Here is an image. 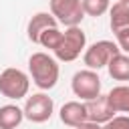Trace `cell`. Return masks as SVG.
I'll use <instances>...</instances> for the list:
<instances>
[{
  "mask_svg": "<svg viewBox=\"0 0 129 129\" xmlns=\"http://www.w3.org/2000/svg\"><path fill=\"white\" fill-rule=\"evenodd\" d=\"M107 101L115 113H129V87L119 85L107 93Z\"/></svg>",
  "mask_w": 129,
  "mask_h": 129,
  "instance_id": "obj_12",
  "label": "cell"
},
{
  "mask_svg": "<svg viewBox=\"0 0 129 129\" xmlns=\"http://www.w3.org/2000/svg\"><path fill=\"white\" fill-rule=\"evenodd\" d=\"M119 2H123V4H127V6H129V0H119Z\"/></svg>",
  "mask_w": 129,
  "mask_h": 129,
  "instance_id": "obj_20",
  "label": "cell"
},
{
  "mask_svg": "<svg viewBox=\"0 0 129 129\" xmlns=\"http://www.w3.org/2000/svg\"><path fill=\"white\" fill-rule=\"evenodd\" d=\"M60 121L69 127H79L81 123L87 121V109H85V103L81 101H69L60 107Z\"/></svg>",
  "mask_w": 129,
  "mask_h": 129,
  "instance_id": "obj_9",
  "label": "cell"
},
{
  "mask_svg": "<svg viewBox=\"0 0 129 129\" xmlns=\"http://www.w3.org/2000/svg\"><path fill=\"white\" fill-rule=\"evenodd\" d=\"M103 129H129V115H115L103 125Z\"/></svg>",
  "mask_w": 129,
  "mask_h": 129,
  "instance_id": "obj_17",
  "label": "cell"
},
{
  "mask_svg": "<svg viewBox=\"0 0 129 129\" xmlns=\"http://www.w3.org/2000/svg\"><path fill=\"white\" fill-rule=\"evenodd\" d=\"M60 38H62V32L58 30V26H52V28H46V30L38 36V44H42V46L48 48V50H54V48L60 44Z\"/></svg>",
  "mask_w": 129,
  "mask_h": 129,
  "instance_id": "obj_16",
  "label": "cell"
},
{
  "mask_svg": "<svg viewBox=\"0 0 129 129\" xmlns=\"http://www.w3.org/2000/svg\"><path fill=\"white\" fill-rule=\"evenodd\" d=\"M24 119V113L18 105H2L0 107V129H16Z\"/></svg>",
  "mask_w": 129,
  "mask_h": 129,
  "instance_id": "obj_13",
  "label": "cell"
},
{
  "mask_svg": "<svg viewBox=\"0 0 129 129\" xmlns=\"http://www.w3.org/2000/svg\"><path fill=\"white\" fill-rule=\"evenodd\" d=\"M52 111H54V103L44 93H36L32 97H28L26 103H24V109H22L24 117L28 121H32V123H44V121H48L52 117Z\"/></svg>",
  "mask_w": 129,
  "mask_h": 129,
  "instance_id": "obj_7",
  "label": "cell"
},
{
  "mask_svg": "<svg viewBox=\"0 0 129 129\" xmlns=\"http://www.w3.org/2000/svg\"><path fill=\"white\" fill-rule=\"evenodd\" d=\"M50 14L56 22L69 26H79L85 18L81 0H50Z\"/></svg>",
  "mask_w": 129,
  "mask_h": 129,
  "instance_id": "obj_6",
  "label": "cell"
},
{
  "mask_svg": "<svg viewBox=\"0 0 129 129\" xmlns=\"http://www.w3.org/2000/svg\"><path fill=\"white\" fill-rule=\"evenodd\" d=\"M56 24H58V22L54 20L52 14H48V12H36V14L28 20V26H26L28 38H30L34 44H38V36H40L46 28H52V26H56Z\"/></svg>",
  "mask_w": 129,
  "mask_h": 129,
  "instance_id": "obj_10",
  "label": "cell"
},
{
  "mask_svg": "<svg viewBox=\"0 0 129 129\" xmlns=\"http://www.w3.org/2000/svg\"><path fill=\"white\" fill-rule=\"evenodd\" d=\"M28 87H30V79L24 71L10 67V69H4L0 73V93L6 99L18 101V99L26 97Z\"/></svg>",
  "mask_w": 129,
  "mask_h": 129,
  "instance_id": "obj_3",
  "label": "cell"
},
{
  "mask_svg": "<svg viewBox=\"0 0 129 129\" xmlns=\"http://www.w3.org/2000/svg\"><path fill=\"white\" fill-rule=\"evenodd\" d=\"M71 87H73V93L77 97H81L83 101H91L101 95V79H99L97 71H91V69L77 71L73 75Z\"/></svg>",
  "mask_w": 129,
  "mask_h": 129,
  "instance_id": "obj_5",
  "label": "cell"
},
{
  "mask_svg": "<svg viewBox=\"0 0 129 129\" xmlns=\"http://www.w3.org/2000/svg\"><path fill=\"white\" fill-rule=\"evenodd\" d=\"M115 38H117V46H119V50H123V52H127V54H129V28H125V30L117 32V34H115Z\"/></svg>",
  "mask_w": 129,
  "mask_h": 129,
  "instance_id": "obj_18",
  "label": "cell"
},
{
  "mask_svg": "<svg viewBox=\"0 0 129 129\" xmlns=\"http://www.w3.org/2000/svg\"><path fill=\"white\" fill-rule=\"evenodd\" d=\"M109 77L115 81H129V54H115L107 64Z\"/></svg>",
  "mask_w": 129,
  "mask_h": 129,
  "instance_id": "obj_14",
  "label": "cell"
},
{
  "mask_svg": "<svg viewBox=\"0 0 129 129\" xmlns=\"http://www.w3.org/2000/svg\"><path fill=\"white\" fill-rule=\"evenodd\" d=\"M28 71H30L32 83L38 89H42V91L52 89L56 85V81H58V62H56V58H52L46 52H34V54H30V58H28Z\"/></svg>",
  "mask_w": 129,
  "mask_h": 129,
  "instance_id": "obj_1",
  "label": "cell"
},
{
  "mask_svg": "<svg viewBox=\"0 0 129 129\" xmlns=\"http://www.w3.org/2000/svg\"><path fill=\"white\" fill-rule=\"evenodd\" d=\"M109 26L113 30V34L129 28V6L123 4V2H115L111 8H109Z\"/></svg>",
  "mask_w": 129,
  "mask_h": 129,
  "instance_id": "obj_11",
  "label": "cell"
},
{
  "mask_svg": "<svg viewBox=\"0 0 129 129\" xmlns=\"http://www.w3.org/2000/svg\"><path fill=\"white\" fill-rule=\"evenodd\" d=\"M119 52H121V50H119L117 42H113V40H97V42H93L89 48H85L83 60H85L87 69L99 71V69L107 67L109 60H111L115 54H119Z\"/></svg>",
  "mask_w": 129,
  "mask_h": 129,
  "instance_id": "obj_4",
  "label": "cell"
},
{
  "mask_svg": "<svg viewBox=\"0 0 129 129\" xmlns=\"http://www.w3.org/2000/svg\"><path fill=\"white\" fill-rule=\"evenodd\" d=\"M81 6H83V12L87 16L99 18L111 8V0H81Z\"/></svg>",
  "mask_w": 129,
  "mask_h": 129,
  "instance_id": "obj_15",
  "label": "cell"
},
{
  "mask_svg": "<svg viewBox=\"0 0 129 129\" xmlns=\"http://www.w3.org/2000/svg\"><path fill=\"white\" fill-rule=\"evenodd\" d=\"M87 48V36L83 32L81 26H69L64 32H62V38H60V44L52 50L54 56L62 62H71L75 58L81 56V52H85Z\"/></svg>",
  "mask_w": 129,
  "mask_h": 129,
  "instance_id": "obj_2",
  "label": "cell"
},
{
  "mask_svg": "<svg viewBox=\"0 0 129 129\" xmlns=\"http://www.w3.org/2000/svg\"><path fill=\"white\" fill-rule=\"evenodd\" d=\"M85 109H87V121H91V123L105 125L107 121H111L115 117V111L111 109V105L107 101V95H99V97L87 101Z\"/></svg>",
  "mask_w": 129,
  "mask_h": 129,
  "instance_id": "obj_8",
  "label": "cell"
},
{
  "mask_svg": "<svg viewBox=\"0 0 129 129\" xmlns=\"http://www.w3.org/2000/svg\"><path fill=\"white\" fill-rule=\"evenodd\" d=\"M75 129H103V125H99V123H91V121H85V123H81V125L75 127Z\"/></svg>",
  "mask_w": 129,
  "mask_h": 129,
  "instance_id": "obj_19",
  "label": "cell"
}]
</instances>
